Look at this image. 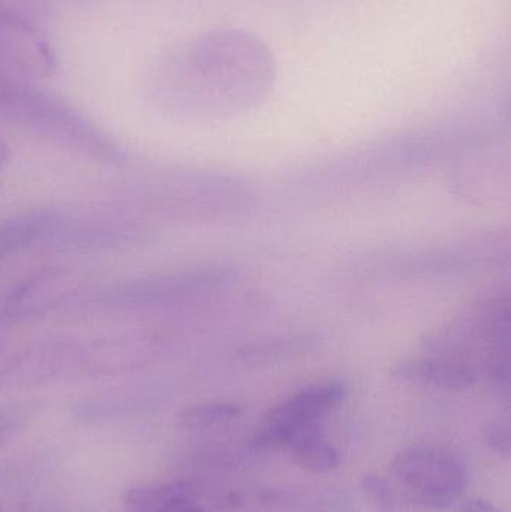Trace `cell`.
<instances>
[{"mask_svg": "<svg viewBox=\"0 0 511 512\" xmlns=\"http://www.w3.org/2000/svg\"><path fill=\"white\" fill-rule=\"evenodd\" d=\"M392 474L411 501L429 510H447L465 493L467 468L452 451L434 445H417L399 453Z\"/></svg>", "mask_w": 511, "mask_h": 512, "instance_id": "obj_3", "label": "cell"}, {"mask_svg": "<svg viewBox=\"0 0 511 512\" xmlns=\"http://www.w3.org/2000/svg\"><path fill=\"white\" fill-rule=\"evenodd\" d=\"M128 512H204L203 508L198 505V502L192 504L182 505V507L164 508V510L155 511H129Z\"/></svg>", "mask_w": 511, "mask_h": 512, "instance_id": "obj_14", "label": "cell"}, {"mask_svg": "<svg viewBox=\"0 0 511 512\" xmlns=\"http://www.w3.org/2000/svg\"><path fill=\"white\" fill-rule=\"evenodd\" d=\"M459 512H504L500 508L495 507L491 502L483 501V499H471V501L462 502L459 505Z\"/></svg>", "mask_w": 511, "mask_h": 512, "instance_id": "obj_13", "label": "cell"}, {"mask_svg": "<svg viewBox=\"0 0 511 512\" xmlns=\"http://www.w3.org/2000/svg\"><path fill=\"white\" fill-rule=\"evenodd\" d=\"M56 69V50L41 24L0 0V74L35 80Z\"/></svg>", "mask_w": 511, "mask_h": 512, "instance_id": "obj_5", "label": "cell"}, {"mask_svg": "<svg viewBox=\"0 0 511 512\" xmlns=\"http://www.w3.org/2000/svg\"><path fill=\"white\" fill-rule=\"evenodd\" d=\"M347 388L342 382L330 381L309 385L282 400L264 418L252 439L255 451L287 448L308 427L320 424L324 415L344 400Z\"/></svg>", "mask_w": 511, "mask_h": 512, "instance_id": "obj_4", "label": "cell"}, {"mask_svg": "<svg viewBox=\"0 0 511 512\" xmlns=\"http://www.w3.org/2000/svg\"><path fill=\"white\" fill-rule=\"evenodd\" d=\"M392 375L449 391L467 390L477 382L476 373L464 364L438 358H405L396 363Z\"/></svg>", "mask_w": 511, "mask_h": 512, "instance_id": "obj_6", "label": "cell"}, {"mask_svg": "<svg viewBox=\"0 0 511 512\" xmlns=\"http://www.w3.org/2000/svg\"><path fill=\"white\" fill-rule=\"evenodd\" d=\"M72 2H74V0H72Z\"/></svg>", "mask_w": 511, "mask_h": 512, "instance_id": "obj_17", "label": "cell"}, {"mask_svg": "<svg viewBox=\"0 0 511 512\" xmlns=\"http://www.w3.org/2000/svg\"><path fill=\"white\" fill-rule=\"evenodd\" d=\"M6 435V427L3 424H0V444H2L3 439H5Z\"/></svg>", "mask_w": 511, "mask_h": 512, "instance_id": "obj_16", "label": "cell"}, {"mask_svg": "<svg viewBox=\"0 0 511 512\" xmlns=\"http://www.w3.org/2000/svg\"><path fill=\"white\" fill-rule=\"evenodd\" d=\"M192 502H197L194 490L182 481L134 487L125 495V504L129 511L164 510Z\"/></svg>", "mask_w": 511, "mask_h": 512, "instance_id": "obj_8", "label": "cell"}, {"mask_svg": "<svg viewBox=\"0 0 511 512\" xmlns=\"http://www.w3.org/2000/svg\"><path fill=\"white\" fill-rule=\"evenodd\" d=\"M509 441V432L503 427L495 426L494 429L489 430L488 442L498 453L509 454Z\"/></svg>", "mask_w": 511, "mask_h": 512, "instance_id": "obj_12", "label": "cell"}, {"mask_svg": "<svg viewBox=\"0 0 511 512\" xmlns=\"http://www.w3.org/2000/svg\"><path fill=\"white\" fill-rule=\"evenodd\" d=\"M0 117L69 146L114 155L111 143L92 123L29 80L0 74Z\"/></svg>", "mask_w": 511, "mask_h": 512, "instance_id": "obj_2", "label": "cell"}, {"mask_svg": "<svg viewBox=\"0 0 511 512\" xmlns=\"http://www.w3.org/2000/svg\"><path fill=\"white\" fill-rule=\"evenodd\" d=\"M242 408L236 403L209 402L191 406L180 415V423L189 430H209L236 420Z\"/></svg>", "mask_w": 511, "mask_h": 512, "instance_id": "obj_9", "label": "cell"}, {"mask_svg": "<svg viewBox=\"0 0 511 512\" xmlns=\"http://www.w3.org/2000/svg\"><path fill=\"white\" fill-rule=\"evenodd\" d=\"M8 161V149H6L5 144L0 141V168L6 164Z\"/></svg>", "mask_w": 511, "mask_h": 512, "instance_id": "obj_15", "label": "cell"}, {"mask_svg": "<svg viewBox=\"0 0 511 512\" xmlns=\"http://www.w3.org/2000/svg\"><path fill=\"white\" fill-rule=\"evenodd\" d=\"M156 65L153 89L161 101L176 110L209 116L254 107L272 92L278 75L269 45L236 27L192 36Z\"/></svg>", "mask_w": 511, "mask_h": 512, "instance_id": "obj_1", "label": "cell"}, {"mask_svg": "<svg viewBox=\"0 0 511 512\" xmlns=\"http://www.w3.org/2000/svg\"><path fill=\"white\" fill-rule=\"evenodd\" d=\"M311 337H296L291 340H278V342L264 343V345L246 346L240 355L243 358H266L272 355L293 354L296 351H306L311 348Z\"/></svg>", "mask_w": 511, "mask_h": 512, "instance_id": "obj_11", "label": "cell"}, {"mask_svg": "<svg viewBox=\"0 0 511 512\" xmlns=\"http://www.w3.org/2000/svg\"><path fill=\"white\" fill-rule=\"evenodd\" d=\"M362 487L372 504L380 512H396L399 508L398 496L393 492L392 486L386 478L380 475L369 474L363 477Z\"/></svg>", "mask_w": 511, "mask_h": 512, "instance_id": "obj_10", "label": "cell"}, {"mask_svg": "<svg viewBox=\"0 0 511 512\" xmlns=\"http://www.w3.org/2000/svg\"><path fill=\"white\" fill-rule=\"evenodd\" d=\"M297 465L314 474H329L341 466V451L326 438L323 423L300 432L288 445Z\"/></svg>", "mask_w": 511, "mask_h": 512, "instance_id": "obj_7", "label": "cell"}]
</instances>
